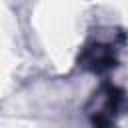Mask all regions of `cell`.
<instances>
[{"instance_id":"cell-1","label":"cell","mask_w":128,"mask_h":128,"mask_svg":"<svg viewBox=\"0 0 128 128\" xmlns=\"http://www.w3.org/2000/svg\"><path fill=\"white\" fill-rule=\"evenodd\" d=\"M126 96L114 84H102L88 102V116L94 128H112L114 120L124 112Z\"/></svg>"},{"instance_id":"cell-2","label":"cell","mask_w":128,"mask_h":128,"mask_svg":"<svg viewBox=\"0 0 128 128\" xmlns=\"http://www.w3.org/2000/svg\"><path fill=\"white\" fill-rule=\"evenodd\" d=\"M78 64L92 74H106L118 66V48L114 42L92 40L80 50Z\"/></svg>"}]
</instances>
